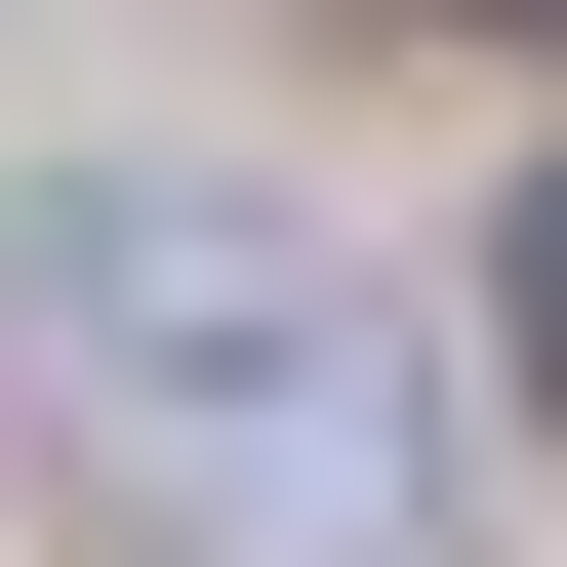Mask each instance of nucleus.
I'll return each mask as SVG.
<instances>
[{
  "mask_svg": "<svg viewBox=\"0 0 567 567\" xmlns=\"http://www.w3.org/2000/svg\"><path fill=\"white\" fill-rule=\"evenodd\" d=\"M0 365L82 405L203 567H405V365H365V284L284 244V203H163V163L0 203Z\"/></svg>",
  "mask_w": 567,
  "mask_h": 567,
  "instance_id": "1",
  "label": "nucleus"
},
{
  "mask_svg": "<svg viewBox=\"0 0 567 567\" xmlns=\"http://www.w3.org/2000/svg\"><path fill=\"white\" fill-rule=\"evenodd\" d=\"M527 405H567V163H527Z\"/></svg>",
  "mask_w": 567,
  "mask_h": 567,
  "instance_id": "2",
  "label": "nucleus"
}]
</instances>
